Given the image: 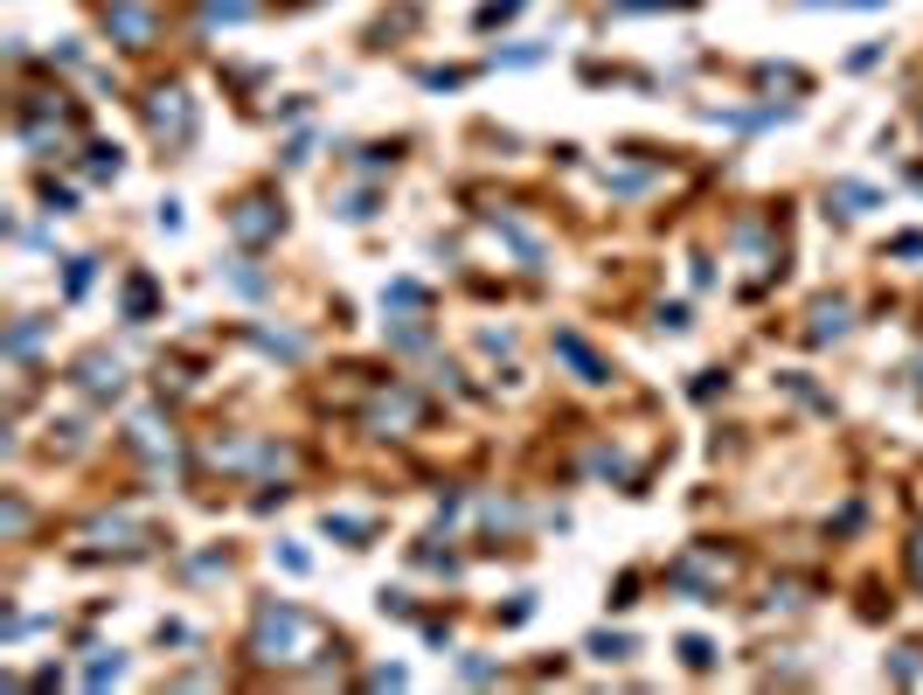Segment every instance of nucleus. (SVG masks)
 <instances>
[{
    "instance_id": "obj_3",
    "label": "nucleus",
    "mask_w": 923,
    "mask_h": 695,
    "mask_svg": "<svg viewBox=\"0 0 923 695\" xmlns=\"http://www.w3.org/2000/svg\"><path fill=\"white\" fill-rule=\"evenodd\" d=\"M264 229H271V216H264V202H244V216H236V237H264Z\"/></svg>"
},
{
    "instance_id": "obj_1",
    "label": "nucleus",
    "mask_w": 923,
    "mask_h": 695,
    "mask_svg": "<svg viewBox=\"0 0 923 695\" xmlns=\"http://www.w3.org/2000/svg\"><path fill=\"white\" fill-rule=\"evenodd\" d=\"M278 647H312V654H320V626H312L306 612H293V605L264 612V620H257V654L278 661Z\"/></svg>"
},
{
    "instance_id": "obj_2",
    "label": "nucleus",
    "mask_w": 923,
    "mask_h": 695,
    "mask_svg": "<svg viewBox=\"0 0 923 695\" xmlns=\"http://www.w3.org/2000/svg\"><path fill=\"white\" fill-rule=\"evenodd\" d=\"M153 125H161V133H188V105H181V91H161V105H153Z\"/></svg>"
},
{
    "instance_id": "obj_4",
    "label": "nucleus",
    "mask_w": 923,
    "mask_h": 695,
    "mask_svg": "<svg viewBox=\"0 0 923 695\" xmlns=\"http://www.w3.org/2000/svg\"><path fill=\"white\" fill-rule=\"evenodd\" d=\"M112 21H119V29H125V35H146V14H140V8H119Z\"/></svg>"
}]
</instances>
